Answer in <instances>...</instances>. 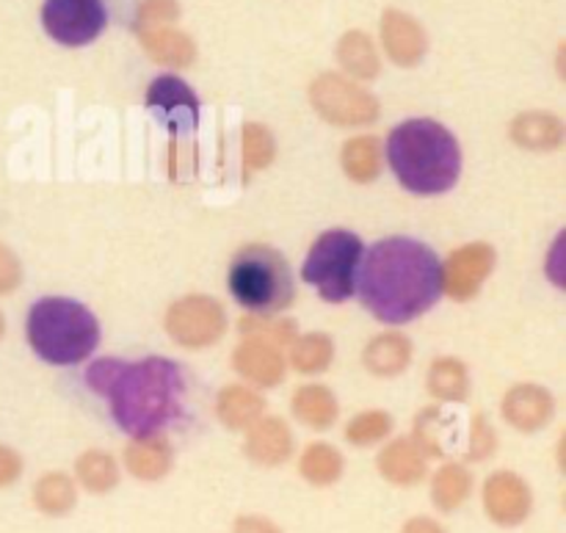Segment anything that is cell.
Wrapping results in <instances>:
<instances>
[{
	"mask_svg": "<svg viewBox=\"0 0 566 533\" xmlns=\"http://www.w3.org/2000/svg\"><path fill=\"white\" fill-rule=\"evenodd\" d=\"M337 61L348 75L359 77V81H374L381 70L379 53H376L374 39L365 31H348L343 33L337 42Z\"/></svg>",
	"mask_w": 566,
	"mask_h": 533,
	"instance_id": "cell-23",
	"label": "cell"
},
{
	"mask_svg": "<svg viewBox=\"0 0 566 533\" xmlns=\"http://www.w3.org/2000/svg\"><path fill=\"white\" fill-rule=\"evenodd\" d=\"M495 446L497 440L490 420H486L484 415H475L473 429H470V459H473V462H484V459L495 451Z\"/></svg>",
	"mask_w": 566,
	"mask_h": 533,
	"instance_id": "cell-36",
	"label": "cell"
},
{
	"mask_svg": "<svg viewBox=\"0 0 566 533\" xmlns=\"http://www.w3.org/2000/svg\"><path fill=\"white\" fill-rule=\"evenodd\" d=\"M77 479L88 492H108L119 481V468L103 451H88L77 459Z\"/></svg>",
	"mask_w": 566,
	"mask_h": 533,
	"instance_id": "cell-30",
	"label": "cell"
},
{
	"mask_svg": "<svg viewBox=\"0 0 566 533\" xmlns=\"http://www.w3.org/2000/svg\"><path fill=\"white\" fill-rule=\"evenodd\" d=\"M403 533H446V531H442L440 525L434 523V520L418 518V520H412V523H407V529H403Z\"/></svg>",
	"mask_w": 566,
	"mask_h": 533,
	"instance_id": "cell-41",
	"label": "cell"
},
{
	"mask_svg": "<svg viewBox=\"0 0 566 533\" xmlns=\"http://www.w3.org/2000/svg\"><path fill=\"white\" fill-rule=\"evenodd\" d=\"M28 343L50 365H75L99 343V324L75 299H39L28 313Z\"/></svg>",
	"mask_w": 566,
	"mask_h": 533,
	"instance_id": "cell-4",
	"label": "cell"
},
{
	"mask_svg": "<svg viewBox=\"0 0 566 533\" xmlns=\"http://www.w3.org/2000/svg\"><path fill=\"white\" fill-rule=\"evenodd\" d=\"M486 512L495 523L517 525L531 512V490L514 473H492L484 487Z\"/></svg>",
	"mask_w": 566,
	"mask_h": 533,
	"instance_id": "cell-13",
	"label": "cell"
},
{
	"mask_svg": "<svg viewBox=\"0 0 566 533\" xmlns=\"http://www.w3.org/2000/svg\"><path fill=\"white\" fill-rule=\"evenodd\" d=\"M332 357H335V343L321 332H310L291 343V363L298 374H321L329 368Z\"/></svg>",
	"mask_w": 566,
	"mask_h": 533,
	"instance_id": "cell-27",
	"label": "cell"
},
{
	"mask_svg": "<svg viewBox=\"0 0 566 533\" xmlns=\"http://www.w3.org/2000/svg\"><path fill=\"white\" fill-rule=\"evenodd\" d=\"M232 365L243 379L258 387H276L285 379V359L269 343L247 341L232 354Z\"/></svg>",
	"mask_w": 566,
	"mask_h": 533,
	"instance_id": "cell-15",
	"label": "cell"
},
{
	"mask_svg": "<svg viewBox=\"0 0 566 533\" xmlns=\"http://www.w3.org/2000/svg\"><path fill=\"white\" fill-rule=\"evenodd\" d=\"M147 105L169 130H193L199 122V97L177 75L155 77L147 88Z\"/></svg>",
	"mask_w": 566,
	"mask_h": 533,
	"instance_id": "cell-11",
	"label": "cell"
},
{
	"mask_svg": "<svg viewBox=\"0 0 566 533\" xmlns=\"http://www.w3.org/2000/svg\"><path fill=\"white\" fill-rule=\"evenodd\" d=\"M230 293L243 310L254 315H274L291 307L296 285L285 254L265 243L243 247L232 258Z\"/></svg>",
	"mask_w": 566,
	"mask_h": 533,
	"instance_id": "cell-5",
	"label": "cell"
},
{
	"mask_svg": "<svg viewBox=\"0 0 566 533\" xmlns=\"http://www.w3.org/2000/svg\"><path fill=\"white\" fill-rule=\"evenodd\" d=\"M119 368H122V359H97V363L86 370V385L92 387L94 393H99V396H105V390L111 387V382H114L116 370Z\"/></svg>",
	"mask_w": 566,
	"mask_h": 533,
	"instance_id": "cell-38",
	"label": "cell"
},
{
	"mask_svg": "<svg viewBox=\"0 0 566 533\" xmlns=\"http://www.w3.org/2000/svg\"><path fill=\"white\" fill-rule=\"evenodd\" d=\"M293 453V435L285 420L260 418L247 435V457L258 464H282Z\"/></svg>",
	"mask_w": 566,
	"mask_h": 533,
	"instance_id": "cell-16",
	"label": "cell"
},
{
	"mask_svg": "<svg viewBox=\"0 0 566 533\" xmlns=\"http://www.w3.org/2000/svg\"><path fill=\"white\" fill-rule=\"evenodd\" d=\"M379 470L392 484H418L426 475V453L412 437H398L379 453Z\"/></svg>",
	"mask_w": 566,
	"mask_h": 533,
	"instance_id": "cell-17",
	"label": "cell"
},
{
	"mask_svg": "<svg viewBox=\"0 0 566 533\" xmlns=\"http://www.w3.org/2000/svg\"><path fill=\"white\" fill-rule=\"evenodd\" d=\"M381 142L376 136H357L343 147V169L354 182H370L381 175Z\"/></svg>",
	"mask_w": 566,
	"mask_h": 533,
	"instance_id": "cell-25",
	"label": "cell"
},
{
	"mask_svg": "<svg viewBox=\"0 0 566 533\" xmlns=\"http://www.w3.org/2000/svg\"><path fill=\"white\" fill-rule=\"evenodd\" d=\"M387 160L398 182L418 197L446 194L462 171L459 142L434 119L401 122L387 138Z\"/></svg>",
	"mask_w": 566,
	"mask_h": 533,
	"instance_id": "cell-3",
	"label": "cell"
},
{
	"mask_svg": "<svg viewBox=\"0 0 566 533\" xmlns=\"http://www.w3.org/2000/svg\"><path fill=\"white\" fill-rule=\"evenodd\" d=\"M20 470H22L20 457H17V453L11 451V448L0 446V487L11 484V481H14L17 475H20Z\"/></svg>",
	"mask_w": 566,
	"mask_h": 533,
	"instance_id": "cell-39",
	"label": "cell"
},
{
	"mask_svg": "<svg viewBox=\"0 0 566 533\" xmlns=\"http://www.w3.org/2000/svg\"><path fill=\"white\" fill-rule=\"evenodd\" d=\"M166 332L186 348L213 346L227 332V313L216 299L186 296L166 313Z\"/></svg>",
	"mask_w": 566,
	"mask_h": 533,
	"instance_id": "cell-9",
	"label": "cell"
},
{
	"mask_svg": "<svg viewBox=\"0 0 566 533\" xmlns=\"http://www.w3.org/2000/svg\"><path fill=\"white\" fill-rule=\"evenodd\" d=\"M392 429V418L381 409H374V412H359L352 424L346 426V440L357 448L376 446V442L385 440Z\"/></svg>",
	"mask_w": 566,
	"mask_h": 533,
	"instance_id": "cell-34",
	"label": "cell"
},
{
	"mask_svg": "<svg viewBox=\"0 0 566 533\" xmlns=\"http://www.w3.org/2000/svg\"><path fill=\"white\" fill-rule=\"evenodd\" d=\"M105 396L122 431L133 440L153 437L182 415L186 379L171 359L147 357L142 363H122Z\"/></svg>",
	"mask_w": 566,
	"mask_h": 533,
	"instance_id": "cell-2",
	"label": "cell"
},
{
	"mask_svg": "<svg viewBox=\"0 0 566 533\" xmlns=\"http://www.w3.org/2000/svg\"><path fill=\"white\" fill-rule=\"evenodd\" d=\"M429 393L440 401H464L470 393V374L462 359L440 357L431 363Z\"/></svg>",
	"mask_w": 566,
	"mask_h": 533,
	"instance_id": "cell-26",
	"label": "cell"
},
{
	"mask_svg": "<svg viewBox=\"0 0 566 533\" xmlns=\"http://www.w3.org/2000/svg\"><path fill=\"white\" fill-rule=\"evenodd\" d=\"M22 280V269H20V260L17 254L11 252L6 243H0V296L14 291Z\"/></svg>",
	"mask_w": 566,
	"mask_h": 533,
	"instance_id": "cell-37",
	"label": "cell"
},
{
	"mask_svg": "<svg viewBox=\"0 0 566 533\" xmlns=\"http://www.w3.org/2000/svg\"><path fill=\"white\" fill-rule=\"evenodd\" d=\"M298 470H302V475L310 484L329 487L343 475V457L337 448L326 446V442H313V446L302 453Z\"/></svg>",
	"mask_w": 566,
	"mask_h": 533,
	"instance_id": "cell-28",
	"label": "cell"
},
{
	"mask_svg": "<svg viewBox=\"0 0 566 533\" xmlns=\"http://www.w3.org/2000/svg\"><path fill=\"white\" fill-rule=\"evenodd\" d=\"M381 44L392 64L415 66L429 53V33L407 11L387 9L381 14Z\"/></svg>",
	"mask_w": 566,
	"mask_h": 533,
	"instance_id": "cell-12",
	"label": "cell"
},
{
	"mask_svg": "<svg viewBox=\"0 0 566 533\" xmlns=\"http://www.w3.org/2000/svg\"><path fill=\"white\" fill-rule=\"evenodd\" d=\"M3 330H6V324H3V315H0V337H3Z\"/></svg>",
	"mask_w": 566,
	"mask_h": 533,
	"instance_id": "cell-42",
	"label": "cell"
},
{
	"mask_svg": "<svg viewBox=\"0 0 566 533\" xmlns=\"http://www.w3.org/2000/svg\"><path fill=\"white\" fill-rule=\"evenodd\" d=\"M412 363V341L401 332H385L365 348V365L376 376H398Z\"/></svg>",
	"mask_w": 566,
	"mask_h": 533,
	"instance_id": "cell-21",
	"label": "cell"
},
{
	"mask_svg": "<svg viewBox=\"0 0 566 533\" xmlns=\"http://www.w3.org/2000/svg\"><path fill=\"white\" fill-rule=\"evenodd\" d=\"M291 407L296 420H302L310 429H329L337 420V398L332 396V390H326V387L321 385L298 387V390L293 393Z\"/></svg>",
	"mask_w": 566,
	"mask_h": 533,
	"instance_id": "cell-24",
	"label": "cell"
},
{
	"mask_svg": "<svg viewBox=\"0 0 566 533\" xmlns=\"http://www.w3.org/2000/svg\"><path fill=\"white\" fill-rule=\"evenodd\" d=\"M495 269V249L490 243H468L457 249L442 265V291L457 302H468Z\"/></svg>",
	"mask_w": 566,
	"mask_h": 533,
	"instance_id": "cell-10",
	"label": "cell"
},
{
	"mask_svg": "<svg viewBox=\"0 0 566 533\" xmlns=\"http://www.w3.org/2000/svg\"><path fill=\"white\" fill-rule=\"evenodd\" d=\"M365 247L359 236L348 230H329L313 243L304 263V282L321 293V299L337 304L346 302L357 291L359 265Z\"/></svg>",
	"mask_w": 566,
	"mask_h": 533,
	"instance_id": "cell-6",
	"label": "cell"
},
{
	"mask_svg": "<svg viewBox=\"0 0 566 533\" xmlns=\"http://www.w3.org/2000/svg\"><path fill=\"white\" fill-rule=\"evenodd\" d=\"M235 533H280L274 529V523L263 518H241L235 525Z\"/></svg>",
	"mask_w": 566,
	"mask_h": 533,
	"instance_id": "cell-40",
	"label": "cell"
},
{
	"mask_svg": "<svg viewBox=\"0 0 566 533\" xmlns=\"http://www.w3.org/2000/svg\"><path fill=\"white\" fill-rule=\"evenodd\" d=\"M556 404L553 396L539 385H517L503 398V415L520 431H539L551 424Z\"/></svg>",
	"mask_w": 566,
	"mask_h": 533,
	"instance_id": "cell-14",
	"label": "cell"
},
{
	"mask_svg": "<svg viewBox=\"0 0 566 533\" xmlns=\"http://www.w3.org/2000/svg\"><path fill=\"white\" fill-rule=\"evenodd\" d=\"M142 36V48L147 50L149 59L166 66H188L197 59V44L186 31L175 25L149 28V31L138 33Z\"/></svg>",
	"mask_w": 566,
	"mask_h": 533,
	"instance_id": "cell-18",
	"label": "cell"
},
{
	"mask_svg": "<svg viewBox=\"0 0 566 533\" xmlns=\"http://www.w3.org/2000/svg\"><path fill=\"white\" fill-rule=\"evenodd\" d=\"M216 412L227 429H252L265 412L263 396L243 385H230L219 393L216 401Z\"/></svg>",
	"mask_w": 566,
	"mask_h": 533,
	"instance_id": "cell-22",
	"label": "cell"
},
{
	"mask_svg": "<svg viewBox=\"0 0 566 533\" xmlns=\"http://www.w3.org/2000/svg\"><path fill=\"white\" fill-rule=\"evenodd\" d=\"M180 17V3L177 0H144L136 11V31H149V28H160V25H171V22Z\"/></svg>",
	"mask_w": 566,
	"mask_h": 533,
	"instance_id": "cell-35",
	"label": "cell"
},
{
	"mask_svg": "<svg viewBox=\"0 0 566 533\" xmlns=\"http://www.w3.org/2000/svg\"><path fill=\"white\" fill-rule=\"evenodd\" d=\"M310 103L337 127H359L379 119V100L340 72H324L310 86Z\"/></svg>",
	"mask_w": 566,
	"mask_h": 533,
	"instance_id": "cell-7",
	"label": "cell"
},
{
	"mask_svg": "<svg viewBox=\"0 0 566 533\" xmlns=\"http://www.w3.org/2000/svg\"><path fill=\"white\" fill-rule=\"evenodd\" d=\"M512 138L525 149L534 153H551L564 142V125L558 116L545 114V111H528L512 122Z\"/></svg>",
	"mask_w": 566,
	"mask_h": 533,
	"instance_id": "cell-19",
	"label": "cell"
},
{
	"mask_svg": "<svg viewBox=\"0 0 566 533\" xmlns=\"http://www.w3.org/2000/svg\"><path fill=\"white\" fill-rule=\"evenodd\" d=\"M125 464L136 479L158 481L171 470V446L164 437H136L125 451Z\"/></svg>",
	"mask_w": 566,
	"mask_h": 533,
	"instance_id": "cell-20",
	"label": "cell"
},
{
	"mask_svg": "<svg viewBox=\"0 0 566 533\" xmlns=\"http://www.w3.org/2000/svg\"><path fill=\"white\" fill-rule=\"evenodd\" d=\"M357 288L381 324H407L440 302V258L412 238H387L363 258Z\"/></svg>",
	"mask_w": 566,
	"mask_h": 533,
	"instance_id": "cell-1",
	"label": "cell"
},
{
	"mask_svg": "<svg viewBox=\"0 0 566 533\" xmlns=\"http://www.w3.org/2000/svg\"><path fill=\"white\" fill-rule=\"evenodd\" d=\"M108 22L103 0H44L42 25L64 48H83L103 33Z\"/></svg>",
	"mask_w": 566,
	"mask_h": 533,
	"instance_id": "cell-8",
	"label": "cell"
},
{
	"mask_svg": "<svg viewBox=\"0 0 566 533\" xmlns=\"http://www.w3.org/2000/svg\"><path fill=\"white\" fill-rule=\"evenodd\" d=\"M470 490H473V479H470L468 470H464L462 464H446V468L434 475L431 498H434V503L442 512H453V509H459L468 501Z\"/></svg>",
	"mask_w": 566,
	"mask_h": 533,
	"instance_id": "cell-29",
	"label": "cell"
},
{
	"mask_svg": "<svg viewBox=\"0 0 566 533\" xmlns=\"http://www.w3.org/2000/svg\"><path fill=\"white\" fill-rule=\"evenodd\" d=\"M274 155H276V144H274V136L269 133V127L263 125L243 127V169H247V175L265 169V166L274 160Z\"/></svg>",
	"mask_w": 566,
	"mask_h": 533,
	"instance_id": "cell-33",
	"label": "cell"
},
{
	"mask_svg": "<svg viewBox=\"0 0 566 533\" xmlns=\"http://www.w3.org/2000/svg\"><path fill=\"white\" fill-rule=\"evenodd\" d=\"M36 506L48 514H64L75 506V484L64 473H48L33 490Z\"/></svg>",
	"mask_w": 566,
	"mask_h": 533,
	"instance_id": "cell-31",
	"label": "cell"
},
{
	"mask_svg": "<svg viewBox=\"0 0 566 533\" xmlns=\"http://www.w3.org/2000/svg\"><path fill=\"white\" fill-rule=\"evenodd\" d=\"M241 335L247 341H260L280 348L296 341V324L293 321H271L269 315H252V318L241 321Z\"/></svg>",
	"mask_w": 566,
	"mask_h": 533,
	"instance_id": "cell-32",
	"label": "cell"
}]
</instances>
